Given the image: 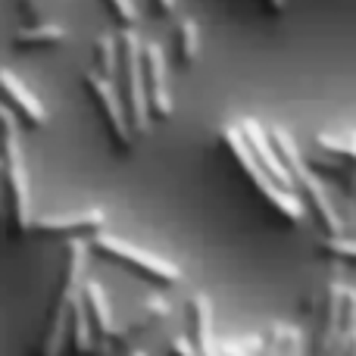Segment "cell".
I'll return each instance as SVG.
<instances>
[{"instance_id": "1", "label": "cell", "mask_w": 356, "mask_h": 356, "mask_svg": "<svg viewBox=\"0 0 356 356\" xmlns=\"http://www.w3.org/2000/svg\"><path fill=\"white\" fill-rule=\"evenodd\" d=\"M269 138H272V144H275L278 156H282L284 169H288L297 200L303 203V213L313 216L325 238H344V219H341V213L334 209L328 184L309 169V163L303 160V150L294 144V138L282 129H269Z\"/></svg>"}, {"instance_id": "2", "label": "cell", "mask_w": 356, "mask_h": 356, "mask_svg": "<svg viewBox=\"0 0 356 356\" xmlns=\"http://www.w3.org/2000/svg\"><path fill=\"white\" fill-rule=\"evenodd\" d=\"M222 147H225V154L234 160V166L244 172L247 178V184H250L253 191H257L259 197H263L266 203H269L272 209H275L278 216H282L284 222H291V225H297V222H303V203L297 200V194L294 191H288V188H282V184H275L269 175L263 172V166H259L257 160H253V154H250V147L244 144V138H241V131H238V122L234 125H225L222 129Z\"/></svg>"}, {"instance_id": "3", "label": "cell", "mask_w": 356, "mask_h": 356, "mask_svg": "<svg viewBox=\"0 0 356 356\" xmlns=\"http://www.w3.org/2000/svg\"><path fill=\"white\" fill-rule=\"evenodd\" d=\"M119 41V97H122L125 116H129L131 135H144L150 129V113H147V97H144V75H141V38L135 31H122Z\"/></svg>"}, {"instance_id": "4", "label": "cell", "mask_w": 356, "mask_h": 356, "mask_svg": "<svg viewBox=\"0 0 356 356\" xmlns=\"http://www.w3.org/2000/svg\"><path fill=\"white\" fill-rule=\"evenodd\" d=\"M0 169L6 172V191L13 203L16 225H29L31 197H29V175H25V156L19 147V122L6 110H0Z\"/></svg>"}, {"instance_id": "5", "label": "cell", "mask_w": 356, "mask_h": 356, "mask_svg": "<svg viewBox=\"0 0 356 356\" xmlns=\"http://www.w3.org/2000/svg\"><path fill=\"white\" fill-rule=\"evenodd\" d=\"M94 250L104 253L113 263L125 266V269L138 272V275L147 278V282L163 284V288H172V284L181 282V269H178L175 263L144 250V247L129 244V241H122V238H113V234H97V238H94Z\"/></svg>"}, {"instance_id": "6", "label": "cell", "mask_w": 356, "mask_h": 356, "mask_svg": "<svg viewBox=\"0 0 356 356\" xmlns=\"http://www.w3.org/2000/svg\"><path fill=\"white\" fill-rule=\"evenodd\" d=\"M85 91L91 97L94 110H97L100 122H104L106 135H110V144L116 147V154H129L131 150V125H129V116H125V106H122V97L116 91V81L113 79H104L91 69L85 75Z\"/></svg>"}, {"instance_id": "7", "label": "cell", "mask_w": 356, "mask_h": 356, "mask_svg": "<svg viewBox=\"0 0 356 356\" xmlns=\"http://www.w3.org/2000/svg\"><path fill=\"white\" fill-rule=\"evenodd\" d=\"M141 75H144V97H147L150 119H169L172 116V91H169L166 54H163L160 44L141 41Z\"/></svg>"}, {"instance_id": "8", "label": "cell", "mask_w": 356, "mask_h": 356, "mask_svg": "<svg viewBox=\"0 0 356 356\" xmlns=\"http://www.w3.org/2000/svg\"><path fill=\"white\" fill-rule=\"evenodd\" d=\"M0 106L10 113L13 119H19V125L25 129H44L47 122V110L41 106V100L31 94V88L25 85L19 75H13L10 69H0Z\"/></svg>"}, {"instance_id": "9", "label": "cell", "mask_w": 356, "mask_h": 356, "mask_svg": "<svg viewBox=\"0 0 356 356\" xmlns=\"http://www.w3.org/2000/svg\"><path fill=\"white\" fill-rule=\"evenodd\" d=\"M38 232L47 234H88V238H97L104 232V213L100 209H85V213H72V216H44L38 219Z\"/></svg>"}, {"instance_id": "10", "label": "cell", "mask_w": 356, "mask_h": 356, "mask_svg": "<svg viewBox=\"0 0 356 356\" xmlns=\"http://www.w3.org/2000/svg\"><path fill=\"white\" fill-rule=\"evenodd\" d=\"M69 41V31L66 25L60 22H38V25H22V29L13 35V47L19 54H35V50H54L63 47Z\"/></svg>"}, {"instance_id": "11", "label": "cell", "mask_w": 356, "mask_h": 356, "mask_svg": "<svg viewBox=\"0 0 356 356\" xmlns=\"http://www.w3.org/2000/svg\"><path fill=\"white\" fill-rule=\"evenodd\" d=\"M172 54H175V66L191 69L200 56V29L191 16H178L172 25Z\"/></svg>"}, {"instance_id": "12", "label": "cell", "mask_w": 356, "mask_h": 356, "mask_svg": "<svg viewBox=\"0 0 356 356\" xmlns=\"http://www.w3.org/2000/svg\"><path fill=\"white\" fill-rule=\"evenodd\" d=\"M313 147L356 169V131H322L316 135Z\"/></svg>"}, {"instance_id": "13", "label": "cell", "mask_w": 356, "mask_h": 356, "mask_svg": "<svg viewBox=\"0 0 356 356\" xmlns=\"http://www.w3.org/2000/svg\"><path fill=\"white\" fill-rule=\"evenodd\" d=\"M119 69V41L116 35L104 31V35L94 38V72L104 75V79H113Z\"/></svg>"}, {"instance_id": "14", "label": "cell", "mask_w": 356, "mask_h": 356, "mask_svg": "<svg viewBox=\"0 0 356 356\" xmlns=\"http://www.w3.org/2000/svg\"><path fill=\"white\" fill-rule=\"evenodd\" d=\"M319 253L328 259H338V263H353L356 266V238H325L319 244Z\"/></svg>"}, {"instance_id": "15", "label": "cell", "mask_w": 356, "mask_h": 356, "mask_svg": "<svg viewBox=\"0 0 356 356\" xmlns=\"http://www.w3.org/2000/svg\"><path fill=\"white\" fill-rule=\"evenodd\" d=\"M104 6L110 10L113 22L119 25L122 31H135L138 25V6L135 0H104Z\"/></svg>"}, {"instance_id": "16", "label": "cell", "mask_w": 356, "mask_h": 356, "mask_svg": "<svg viewBox=\"0 0 356 356\" xmlns=\"http://www.w3.org/2000/svg\"><path fill=\"white\" fill-rule=\"evenodd\" d=\"M282 356H307V344H303V334L288 328V338H284V350Z\"/></svg>"}, {"instance_id": "17", "label": "cell", "mask_w": 356, "mask_h": 356, "mask_svg": "<svg viewBox=\"0 0 356 356\" xmlns=\"http://www.w3.org/2000/svg\"><path fill=\"white\" fill-rule=\"evenodd\" d=\"M150 10H154L156 19H175L178 16V0H150Z\"/></svg>"}, {"instance_id": "18", "label": "cell", "mask_w": 356, "mask_h": 356, "mask_svg": "<svg viewBox=\"0 0 356 356\" xmlns=\"http://www.w3.org/2000/svg\"><path fill=\"white\" fill-rule=\"evenodd\" d=\"M129 356H147V353H144V350H131Z\"/></svg>"}]
</instances>
